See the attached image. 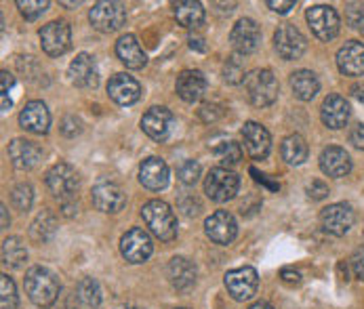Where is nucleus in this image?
I'll return each instance as SVG.
<instances>
[{
    "label": "nucleus",
    "instance_id": "nucleus-49",
    "mask_svg": "<svg viewBox=\"0 0 364 309\" xmlns=\"http://www.w3.org/2000/svg\"><path fill=\"white\" fill-rule=\"evenodd\" d=\"M251 175L255 177V181H257V183H263V185H265V188H269L272 192H278V190H280V183H276V181H269V179H267V175L259 173L257 168H251Z\"/></svg>",
    "mask_w": 364,
    "mask_h": 309
},
{
    "label": "nucleus",
    "instance_id": "nucleus-51",
    "mask_svg": "<svg viewBox=\"0 0 364 309\" xmlns=\"http://www.w3.org/2000/svg\"><path fill=\"white\" fill-rule=\"evenodd\" d=\"M280 278H282V282L284 284H291V286H295V284H299L301 282V273L299 271H295V269H282L280 271Z\"/></svg>",
    "mask_w": 364,
    "mask_h": 309
},
{
    "label": "nucleus",
    "instance_id": "nucleus-14",
    "mask_svg": "<svg viewBox=\"0 0 364 309\" xmlns=\"http://www.w3.org/2000/svg\"><path fill=\"white\" fill-rule=\"evenodd\" d=\"M173 124H175V120H173L171 109H166V107H162V105L150 107V109L144 114V118H141V129H144V133H146L150 139H154V141H166V139L171 137V133H173Z\"/></svg>",
    "mask_w": 364,
    "mask_h": 309
},
{
    "label": "nucleus",
    "instance_id": "nucleus-10",
    "mask_svg": "<svg viewBox=\"0 0 364 309\" xmlns=\"http://www.w3.org/2000/svg\"><path fill=\"white\" fill-rule=\"evenodd\" d=\"M120 253L129 263L137 265L144 263L152 257L154 253V244L148 232H144L141 227H133L129 229L122 238H120Z\"/></svg>",
    "mask_w": 364,
    "mask_h": 309
},
{
    "label": "nucleus",
    "instance_id": "nucleus-28",
    "mask_svg": "<svg viewBox=\"0 0 364 309\" xmlns=\"http://www.w3.org/2000/svg\"><path fill=\"white\" fill-rule=\"evenodd\" d=\"M116 55L131 70H141L148 63V55L144 53L141 45L137 43V38L133 34H124V36L118 38V43H116Z\"/></svg>",
    "mask_w": 364,
    "mask_h": 309
},
{
    "label": "nucleus",
    "instance_id": "nucleus-33",
    "mask_svg": "<svg viewBox=\"0 0 364 309\" xmlns=\"http://www.w3.org/2000/svg\"><path fill=\"white\" fill-rule=\"evenodd\" d=\"M57 232V219L51 210H43L30 225V238L38 244L49 242Z\"/></svg>",
    "mask_w": 364,
    "mask_h": 309
},
{
    "label": "nucleus",
    "instance_id": "nucleus-48",
    "mask_svg": "<svg viewBox=\"0 0 364 309\" xmlns=\"http://www.w3.org/2000/svg\"><path fill=\"white\" fill-rule=\"evenodd\" d=\"M272 11H276V13H280V15H284V13H289L293 6H295V2L293 0H287V2H282V0H267L265 2Z\"/></svg>",
    "mask_w": 364,
    "mask_h": 309
},
{
    "label": "nucleus",
    "instance_id": "nucleus-26",
    "mask_svg": "<svg viewBox=\"0 0 364 309\" xmlns=\"http://www.w3.org/2000/svg\"><path fill=\"white\" fill-rule=\"evenodd\" d=\"M139 181L144 188L152 190V192H160L166 188L168 183V166L162 158L158 156H150L141 162L139 166Z\"/></svg>",
    "mask_w": 364,
    "mask_h": 309
},
{
    "label": "nucleus",
    "instance_id": "nucleus-50",
    "mask_svg": "<svg viewBox=\"0 0 364 309\" xmlns=\"http://www.w3.org/2000/svg\"><path fill=\"white\" fill-rule=\"evenodd\" d=\"M13 85H15V76L9 74L6 70H2L0 72V91H2V95H9V91L13 89Z\"/></svg>",
    "mask_w": 364,
    "mask_h": 309
},
{
    "label": "nucleus",
    "instance_id": "nucleus-3",
    "mask_svg": "<svg viewBox=\"0 0 364 309\" xmlns=\"http://www.w3.org/2000/svg\"><path fill=\"white\" fill-rule=\"evenodd\" d=\"M245 89L249 95V102L257 107H267L278 99L280 87H278V78L274 76L272 70H255L247 76L245 80Z\"/></svg>",
    "mask_w": 364,
    "mask_h": 309
},
{
    "label": "nucleus",
    "instance_id": "nucleus-35",
    "mask_svg": "<svg viewBox=\"0 0 364 309\" xmlns=\"http://www.w3.org/2000/svg\"><path fill=\"white\" fill-rule=\"evenodd\" d=\"M223 80L228 85H240L247 80V63H245V55H232L228 57V61L223 63Z\"/></svg>",
    "mask_w": 364,
    "mask_h": 309
},
{
    "label": "nucleus",
    "instance_id": "nucleus-19",
    "mask_svg": "<svg viewBox=\"0 0 364 309\" xmlns=\"http://www.w3.org/2000/svg\"><path fill=\"white\" fill-rule=\"evenodd\" d=\"M9 158L13 162L15 168L19 170H32L41 164L43 160V148L36 146L34 141H28V139H13L9 143Z\"/></svg>",
    "mask_w": 364,
    "mask_h": 309
},
{
    "label": "nucleus",
    "instance_id": "nucleus-55",
    "mask_svg": "<svg viewBox=\"0 0 364 309\" xmlns=\"http://www.w3.org/2000/svg\"><path fill=\"white\" fill-rule=\"evenodd\" d=\"M0 212H2V229H4V227H9V223H11V217H9V210H6V206L4 205L0 206Z\"/></svg>",
    "mask_w": 364,
    "mask_h": 309
},
{
    "label": "nucleus",
    "instance_id": "nucleus-40",
    "mask_svg": "<svg viewBox=\"0 0 364 309\" xmlns=\"http://www.w3.org/2000/svg\"><path fill=\"white\" fill-rule=\"evenodd\" d=\"M177 177L183 185H194L200 179V164L196 160H186L177 168Z\"/></svg>",
    "mask_w": 364,
    "mask_h": 309
},
{
    "label": "nucleus",
    "instance_id": "nucleus-42",
    "mask_svg": "<svg viewBox=\"0 0 364 309\" xmlns=\"http://www.w3.org/2000/svg\"><path fill=\"white\" fill-rule=\"evenodd\" d=\"M306 194H308L312 200H324V198H328L331 190H328V185H326L322 179H314V181H310V183L306 185Z\"/></svg>",
    "mask_w": 364,
    "mask_h": 309
},
{
    "label": "nucleus",
    "instance_id": "nucleus-5",
    "mask_svg": "<svg viewBox=\"0 0 364 309\" xmlns=\"http://www.w3.org/2000/svg\"><path fill=\"white\" fill-rule=\"evenodd\" d=\"M80 179L74 166L59 162L47 170V188L59 202L74 200V194L78 192Z\"/></svg>",
    "mask_w": 364,
    "mask_h": 309
},
{
    "label": "nucleus",
    "instance_id": "nucleus-41",
    "mask_svg": "<svg viewBox=\"0 0 364 309\" xmlns=\"http://www.w3.org/2000/svg\"><path fill=\"white\" fill-rule=\"evenodd\" d=\"M346 19H348V23L354 30H358L360 34H364V4H348Z\"/></svg>",
    "mask_w": 364,
    "mask_h": 309
},
{
    "label": "nucleus",
    "instance_id": "nucleus-4",
    "mask_svg": "<svg viewBox=\"0 0 364 309\" xmlns=\"http://www.w3.org/2000/svg\"><path fill=\"white\" fill-rule=\"evenodd\" d=\"M238 190H240V179L230 168L217 166L208 170L205 179V192L213 202H228L236 198Z\"/></svg>",
    "mask_w": 364,
    "mask_h": 309
},
{
    "label": "nucleus",
    "instance_id": "nucleus-31",
    "mask_svg": "<svg viewBox=\"0 0 364 309\" xmlns=\"http://www.w3.org/2000/svg\"><path fill=\"white\" fill-rule=\"evenodd\" d=\"M0 255H2V263H4L9 269H19V267H23L26 261H28L26 244H23V240L17 238V236H9V238L2 240V251H0Z\"/></svg>",
    "mask_w": 364,
    "mask_h": 309
},
{
    "label": "nucleus",
    "instance_id": "nucleus-11",
    "mask_svg": "<svg viewBox=\"0 0 364 309\" xmlns=\"http://www.w3.org/2000/svg\"><path fill=\"white\" fill-rule=\"evenodd\" d=\"M41 47L51 57H61L72 47V30L63 19H55L41 30Z\"/></svg>",
    "mask_w": 364,
    "mask_h": 309
},
{
    "label": "nucleus",
    "instance_id": "nucleus-59",
    "mask_svg": "<svg viewBox=\"0 0 364 309\" xmlns=\"http://www.w3.org/2000/svg\"><path fill=\"white\" fill-rule=\"evenodd\" d=\"M177 309H186V308H177Z\"/></svg>",
    "mask_w": 364,
    "mask_h": 309
},
{
    "label": "nucleus",
    "instance_id": "nucleus-54",
    "mask_svg": "<svg viewBox=\"0 0 364 309\" xmlns=\"http://www.w3.org/2000/svg\"><path fill=\"white\" fill-rule=\"evenodd\" d=\"M352 93H354V97L364 105V85H356V87L352 89Z\"/></svg>",
    "mask_w": 364,
    "mask_h": 309
},
{
    "label": "nucleus",
    "instance_id": "nucleus-9",
    "mask_svg": "<svg viewBox=\"0 0 364 309\" xmlns=\"http://www.w3.org/2000/svg\"><path fill=\"white\" fill-rule=\"evenodd\" d=\"M89 21L100 32H118L127 23V6L122 2H97L89 11Z\"/></svg>",
    "mask_w": 364,
    "mask_h": 309
},
{
    "label": "nucleus",
    "instance_id": "nucleus-27",
    "mask_svg": "<svg viewBox=\"0 0 364 309\" xmlns=\"http://www.w3.org/2000/svg\"><path fill=\"white\" fill-rule=\"evenodd\" d=\"M166 276H168V282L173 284V288H177V291H190L196 284L198 269H196V265L190 259L173 257L168 261Z\"/></svg>",
    "mask_w": 364,
    "mask_h": 309
},
{
    "label": "nucleus",
    "instance_id": "nucleus-44",
    "mask_svg": "<svg viewBox=\"0 0 364 309\" xmlns=\"http://www.w3.org/2000/svg\"><path fill=\"white\" fill-rule=\"evenodd\" d=\"M80 131H82V122H80L76 116H65V118H63V122H61V133H63L65 137H76V135H80Z\"/></svg>",
    "mask_w": 364,
    "mask_h": 309
},
{
    "label": "nucleus",
    "instance_id": "nucleus-53",
    "mask_svg": "<svg viewBox=\"0 0 364 309\" xmlns=\"http://www.w3.org/2000/svg\"><path fill=\"white\" fill-rule=\"evenodd\" d=\"M190 47H192L194 51H200V53L207 51V47H205V40H203V38H190Z\"/></svg>",
    "mask_w": 364,
    "mask_h": 309
},
{
    "label": "nucleus",
    "instance_id": "nucleus-20",
    "mask_svg": "<svg viewBox=\"0 0 364 309\" xmlns=\"http://www.w3.org/2000/svg\"><path fill=\"white\" fill-rule=\"evenodd\" d=\"M337 67L343 76H350V78L364 76V43L348 40L337 51Z\"/></svg>",
    "mask_w": 364,
    "mask_h": 309
},
{
    "label": "nucleus",
    "instance_id": "nucleus-34",
    "mask_svg": "<svg viewBox=\"0 0 364 309\" xmlns=\"http://www.w3.org/2000/svg\"><path fill=\"white\" fill-rule=\"evenodd\" d=\"M76 295L82 305L91 309H97L102 305V286L95 278H82L76 286Z\"/></svg>",
    "mask_w": 364,
    "mask_h": 309
},
{
    "label": "nucleus",
    "instance_id": "nucleus-36",
    "mask_svg": "<svg viewBox=\"0 0 364 309\" xmlns=\"http://www.w3.org/2000/svg\"><path fill=\"white\" fill-rule=\"evenodd\" d=\"M215 156L221 162V166L228 168V166H234L242 160V148L236 141H223L215 148Z\"/></svg>",
    "mask_w": 364,
    "mask_h": 309
},
{
    "label": "nucleus",
    "instance_id": "nucleus-52",
    "mask_svg": "<svg viewBox=\"0 0 364 309\" xmlns=\"http://www.w3.org/2000/svg\"><path fill=\"white\" fill-rule=\"evenodd\" d=\"M61 212H63L65 217H74V215L78 212V205H76V200L61 202Z\"/></svg>",
    "mask_w": 364,
    "mask_h": 309
},
{
    "label": "nucleus",
    "instance_id": "nucleus-57",
    "mask_svg": "<svg viewBox=\"0 0 364 309\" xmlns=\"http://www.w3.org/2000/svg\"><path fill=\"white\" fill-rule=\"evenodd\" d=\"M61 4H63V6H78L80 2H61Z\"/></svg>",
    "mask_w": 364,
    "mask_h": 309
},
{
    "label": "nucleus",
    "instance_id": "nucleus-47",
    "mask_svg": "<svg viewBox=\"0 0 364 309\" xmlns=\"http://www.w3.org/2000/svg\"><path fill=\"white\" fill-rule=\"evenodd\" d=\"M350 143L364 152V124H356L350 133Z\"/></svg>",
    "mask_w": 364,
    "mask_h": 309
},
{
    "label": "nucleus",
    "instance_id": "nucleus-1",
    "mask_svg": "<svg viewBox=\"0 0 364 309\" xmlns=\"http://www.w3.org/2000/svg\"><path fill=\"white\" fill-rule=\"evenodd\" d=\"M23 286H26V293H28L30 301L36 308H51L53 303L59 299V293H61V284H59L57 276L53 273L51 269L38 267V265L30 267L26 271Z\"/></svg>",
    "mask_w": 364,
    "mask_h": 309
},
{
    "label": "nucleus",
    "instance_id": "nucleus-22",
    "mask_svg": "<svg viewBox=\"0 0 364 309\" xmlns=\"http://www.w3.org/2000/svg\"><path fill=\"white\" fill-rule=\"evenodd\" d=\"M175 91L186 103L200 102L207 91V78L200 70H183L177 76Z\"/></svg>",
    "mask_w": 364,
    "mask_h": 309
},
{
    "label": "nucleus",
    "instance_id": "nucleus-17",
    "mask_svg": "<svg viewBox=\"0 0 364 309\" xmlns=\"http://www.w3.org/2000/svg\"><path fill=\"white\" fill-rule=\"evenodd\" d=\"M70 80L72 85L80 87V89H95L100 85V70H97V61L89 55V53H80L76 55V59H72L70 63Z\"/></svg>",
    "mask_w": 364,
    "mask_h": 309
},
{
    "label": "nucleus",
    "instance_id": "nucleus-6",
    "mask_svg": "<svg viewBox=\"0 0 364 309\" xmlns=\"http://www.w3.org/2000/svg\"><path fill=\"white\" fill-rule=\"evenodd\" d=\"M306 19L312 28L314 36L328 43L333 40L337 34H339V28H341V19H339V13L335 11V6L331 4H314L308 9L306 13Z\"/></svg>",
    "mask_w": 364,
    "mask_h": 309
},
{
    "label": "nucleus",
    "instance_id": "nucleus-46",
    "mask_svg": "<svg viewBox=\"0 0 364 309\" xmlns=\"http://www.w3.org/2000/svg\"><path fill=\"white\" fill-rule=\"evenodd\" d=\"M198 116L205 120V122H215L219 116H221V109L217 107V105H203L200 109H198Z\"/></svg>",
    "mask_w": 364,
    "mask_h": 309
},
{
    "label": "nucleus",
    "instance_id": "nucleus-7",
    "mask_svg": "<svg viewBox=\"0 0 364 309\" xmlns=\"http://www.w3.org/2000/svg\"><path fill=\"white\" fill-rule=\"evenodd\" d=\"M223 284L228 288V295L234 301H249L255 297L257 286H259V276L253 267H238V269H230L223 278Z\"/></svg>",
    "mask_w": 364,
    "mask_h": 309
},
{
    "label": "nucleus",
    "instance_id": "nucleus-25",
    "mask_svg": "<svg viewBox=\"0 0 364 309\" xmlns=\"http://www.w3.org/2000/svg\"><path fill=\"white\" fill-rule=\"evenodd\" d=\"M19 124L21 129L34 135H45L49 133V126H51V114L43 102L26 103V107L19 114Z\"/></svg>",
    "mask_w": 364,
    "mask_h": 309
},
{
    "label": "nucleus",
    "instance_id": "nucleus-13",
    "mask_svg": "<svg viewBox=\"0 0 364 309\" xmlns=\"http://www.w3.org/2000/svg\"><path fill=\"white\" fill-rule=\"evenodd\" d=\"M230 40H232V47L236 49L238 55H251V53H255L261 45L259 23L255 19H249V17L238 19L236 26L232 28Z\"/></svg>",
    "mask_w": 364,
    "mask_h": 309
},
{
    "label": "nucleus",
    "instance_id": "nucleus-32",
    "mask_svg": "<svg viewBox=\"0 0 364 309\" xmlns=\"http://www.w3.org/2000/svg\"><path fill=\"white\" fill-rule=\"evenodd\" d=\"M280 154H282L287 164L299 166L308 160L310 150H308V143L301 135H289V137H284V141L280 146Z\"/></svg>",
    "mask_w": 364,
    "mask_h": 309
},
{
    "label": "nucleus",
    "instance_id": "nucleus-2",
    "mask_svg": "<svg viewBox=\"0 0 364 309\" xmlns=\"http://www.w3.org/2000/svg\"><path fill=\"white\" fill-rule=\"evenodd\" d=\"M141 217L150 232L162 242H171L177 236V217L171 206L162 200H150L141 208Z\"/></svg>",
    "mask_w": 364,
    "mask_h": 309
},
{
    "label": "nucleus",
    "instance_id": "nucleus-39",
    "mask_svg": "<svg viewBox=\"0 0 364 309\" xmlns=\"http://www.w3.org/2000/svg\"><path fill=\"white\" fill-rule=\"evenodd\" d=\"M17 6L28 21H36L49 9V0H17Z\"/></svg>",
    "mask_w": 364,
    "mask_h": 309
},
{
    "label": "nucleus",
    "instance_id": "nucleus-8",
    "mask_svg": "<svg viewBox=\"0 0 364 309\" xmlns=\"http://www.w3.org/2000/svg\"><path fill=\"white\" fill-rule=\"evenodd\" d=\"M356 223V212L352 205L348 202H337V205H328L326 208H322L320 212V225L326 234L331 236H346Z\"/></svg>",
    "mask_w": 364,
    "mask_h": 309
},
{
    "label": "nucleus",
    "instance_id": "nucleus-12",
    "mask_svg": "<svg viewBox=\"0 0 364 309\" xmlns=\"http://www.w3.org/2000/svg\"><path fill=\"white\" fill-rule=\"evenodd\" d=\"M274 47L284 61H295L306 53L308 40L299 32V28H295L293 23H284L274 34Z\"/></svg>",
    "mask_w": 364,
    "mask_h": 309
},
{
    "label": "nucleus",
    "instance_id": "nucleus-58",
    "mask_svg": "<svg viewBox=\"0 0 364 309\" xmlns=\"http://www.w3.org/2000/svg\"><path fill=\"white\" fill-rule=\"evenodd\" d=\"M122 309H137V308H131V305H129V308H122Z\"/></svg>",
    "mask_w": 364,
    "mask_h": 309
},
{
    "label": "nucleus",
    "instance_id": "nucleus-24",
    "mask_svg": "<svg viewBox=\"0 0 364 309\" xmlns=\"http://www.w3.org/2000/svg\"><path fill=\"white\" fill-rule=\"evenodd\" d=\"M242 141H245V148L251 158L255 160H263L265 156L269 154L272 150V137L267 133L265 126H261L259 122H247L242 126Z\"/></svg>",
    "mask_w": 364,
    "mask_h": 309
},
{
    "label": "nucleus",
    "instance_id": "nucleus-37",
    "mask_svg": "<svg viewBox=\"0 0 364 309\" xmlns=\"http://www.w3.org/2000/svg\"><path fill=\"white\" fill-rule=\"evenodd\" d=\"M19 299H17V288L13 278L6 273L0 276V309H17Z\"/></svg>",
    "mask_w": 364,
    "mask_h": 309
},
{
    "label": "nucleus",
    "instance_id": "nucleus-21",
    "mask_svg": "<svg viewBox=\"0 0 364 309\" xmlns=\"http://www.w3.org/2000/svg\"><path fill=\"white\" fill-rule=\"evenodd\" d=\"M107 95L118 105H133L141 97V85L129 74H114L107 82Z\"/></svg>",
    "mask_w": 364,
    "mask_h": 309
},
{
    "label": "nucleus",
    "instance_id": "nucleus-56",
    "mask_svg": "<svg viewBox=\"0 0 364 309\" xmlns=\"http://www.w3.org/2000/svg\"><path fill=\"white\" fill-rule=\"evenodd\" d=\"M249 309H274L269 303H265V301H257V303H253Z\"/></svg>",
    "mask_w": 364,
    "mask_h": 309
},
{
    "label": "nucleus",
    "instance_id": "nucleus-16",
    "mask_svg": "<svg viewBox=\"0 0 364 309\" xmlns=\"http://www.w3.org/2000/svg\"><path fill=\"white\" fill-rule=\"evenodd\" d=\"M91 198H93V206L107 215H116L127 206V196H124L122 188L112 181H100L93 188Z\"/></svg>",
    "mask_w": 364,
    "mask_h": 309
},
{
    "label": "nucleus",
    "instance_id": "nucleus-30",
    "mask_svg": "<svg viewBox=\"0 0 364 309\" xmlns=\"http://www.w3.org/2000/svg\"><path fill=\"white\" fill-rule=\"evenodd\" d=\"M175 17L183 28H200L205 23V9L196 0H181L175 4Z\"/></svg>",
    "mask_w": 364,
    "mask_h": 309
},
{
    "label": "nucleus",
    "instance_id": "nucleus-18",
    "mask_svg": "<svg viewBox=\"0 0 364 309\" xmlns=\"http://www.w3.org/2000/svg\"><path fill=\"white\" fill-rule=\"evenodd\" d=\"M320 118H322V124L328 126L331 131H341V129H346V124L350 120V103L343 95L331 93L322 102Z\"/></svg>",
    "mask_w": 364,
    "mask_h": 309
},
{
    "label": "nucleus",
    "instance_id": "nucleus-43",
    "mask_svg": "<svg viewBox=\"0 0 364 309\" xmlns=\"http://www.w3.org/2000/svg\"><path fill=\"white\" fill-rule=\"evenodd\" d=\"M348 267L352 269V276H354V278L364 280V246L354 251V255L348 261Z\"/></svg>",
    "mask_w": 364,
    "mask_h": 309
},
{
    "label": "nucleus",
    "instance_id": "nucleus-23",
    "mask_svg": "<svg viewBox=\"0 0 364 309\" xmlns=\"http://www.w3.org/2000/svg\"><path fill=\"white\" fill-rule=\"evenodd\" d=\"M320 170L326 177L341 179L352 173V158L339 146H328L320 154Z\"/></svg>",
    "mask_w": 364,
    "mask_h": 309
},
{
    "label": "nucleus",
    "instance_id": "nucleus-45",
    "mask_svg": "<svg viewBox=\"0 0 364 309\" xmlns=\"http://www.w3.org/2000/svg\"><path fill=\"white\" fill-rule=\"evenodd\" d=\"M179 208L188 215V217H196L200 212V202L194 196H186L179 200Z\"/></svg>",
    "mask_w": 364,
    "mask_h": 309
},
{
    "label": "nucleus",
    "instance_id": "nucleus-38",
    "mask_svg": "<svg viewBox=\"0 0 364 309\" xmlns=\"http://www.w3.org/2000/svg\"><path fill=\"white\" fill-rule=\"evenodd\" d=\"M11 202H13V206H15L17 210H21V212L30 210V206L34 202V190H32V185H30V183H19V185H15V188L11 190Z\"/></svg>",
    "mask_w": 364,
    "mask_h": 309
},
{
    "label": "nucleus",
    "instance_id": "nucleus-15",
    "mask_svg": "<svg viewBox=\"0 0 364 309\" xmlns=\"http://www.w3.org/2000/svg\"><path fill=\"white\" fill-rule=\"evenodd\" d=\"M205 232L215 244H230L238 236V223L232 212L217 210L205 221Z\"/></svg>",
    "mask_w": 364,
    "mask_h": 309
},
{
    "label": "nucleus",
    "instance_id": "nucleus-29",
    "mask_svg": "<svg viewBox=\"0 0 364 309\" xmlns=\"http://www.w3.org/2000/svg\"><path fill=\"white\" fill-rule=\"evenodd\" d=\"M291 89L299 102H312L320 91V82L310 70H297L291 74Z\"/></svg>",
    "mask_w": 364,
    "mask_h": 309
}]
</instances>
